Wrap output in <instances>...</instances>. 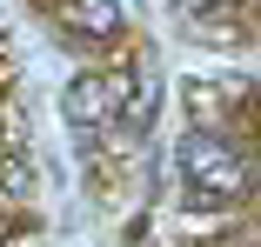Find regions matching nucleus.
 Returning a JSON list of instances; mask_svg holds the SVG:
<instances>
[{
	"instance_id": "5",
	"label": "nucleus",
	"mask_w": 261,
	"mask_h": 247,
	"mask_svg": "<svg viewBox=\"0 0 261 247\" xmlns=\"http://www.w3.org/2000/svg\"><path fill=\"white\" fill-rule=\"evenodd\" d=\"M174 7H188V14H207V7H221V0H174Z\"/></svg>"
},
{
	"instance_id": "1",
	"label": "nucleus",
	"mask_w": 261,
	"mask_h": 247,
	"mask_svg": "<svg viewBox=\"0 0 261 247\" xmlns=\"http://www.w3.org/2000/svg\"><path fill=\"white\" fill-rule=\"evenodd\" d=\"M181 180H188V194H194V201H241L248 167H241V154H234L221 134L194 127V134L181 140Z\"/></svg>"
},
{
	"instance_id": "2",
	"label": "nucleus",
	"mask_w": 261,
	"mask_h": 247,
	"mask_svg": "<svg viewBox=\"0 0 261 247\" xmlns=\"http://www.w3.org/2000/svg\"><path fill=\"white\" fill-rule=\"evenodd\" d=\"M61 114H67V127H81V134L108 127V120L121 114V80H114V74H74L67 94H61Z\"/></svg>"
},
{
	"instance_id": "3",
	"label": "nucleus",
	"mask_w": 261,
	"mask_h": 247,
	"mask_svg": "<svg viewBox=\"0 0 261 247\" xmlns=\"http://www.w3.org/2000/svg\"><path fill=\"white\" fill-rule=\"evenodd\" d=\"M61 20L94 34V40H114L121 34V0H61Z\"/></svg>"
},
{
	"instance_id": "4",
	"label": "nucleus",
	"mask_w": 261,
	"mask_h": 247,
	"mask_svg": "<svg viewBox=\"0 0 261 247\" xmlns=\"http://www.w3.org/2000/svg\"><path fill=\"white\" fill-rule=\"evenodd\" d=\"M0 187L20 194V187H27V167H20V161H0Z\"/></svg>"
}]
</instances>
